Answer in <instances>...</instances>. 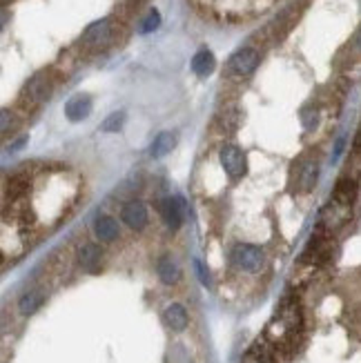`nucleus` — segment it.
<instances>
[{"label": "nucleus", "instance_id": "18", "mask_svg": "<svg viewBox=\"0 0 361 363\" xmlns=\"http://www.w3.org/2000/svg\"><path fill=\"white\" fill-rule=\"evenodd\" d=\"M159 25H161V13H159V9H150L148 11V16H145V21L140 23V34H152L154 29H159Z\"/></svg>", "mask_w": 361, "mask_h": 363}, {"label": "nucleus", "instance_id": "20", "mask_svg": "<svg viewBox=\"0 0 361 363\" xmlns=\"http://www.w3.org/2000/svg\"><path fill=\"white\" fill-rule=\"evenodd\" d=\"M194 270H196V277H199V281L203 283V286L208 288L212 281H210V272L206 270V265L201 263V259H194Z\"/></svg>", "mask_w": 361, "mask_h": 363}, {"label": "nucleus", "instance_id": "2", "mask_svg": "<svg viewBox=\"0 0 361 363\" xmlns=\"http://www.w3.org/2000/svg\"><path fill=\"white\" fill-rule=\"evenodd\" d=\"M261 54L255 50V47H243V50L234 52L228 60V72L232 76H248L252 74L259 65Z\"/></svg>", "mask_w": 361, "mask_h": 363}, {"label": "nucleus", "instance_id": "21", "mask_svg": "<svg viewBox=\"0 0 361 363\" xmlns=\"http://www.w3.org/2000/svg\"><path fill=\"white\" fill-rule=\"evenodd\" d=\"M317 125V112H312V109H308V112H304V128L306 130H312Z\"/></svg>", "mask_w": 361, "mask_h": 363}, {"label": "nucleus", "instance_id": "6", "mask_svg": "<svg viewBox=\"0 0 361 363\" xmlns=\"http://www.w3.org/2000/svg\"><path fill=\"white\" fill-rule=\"evenodd\" d=\"M123 223L132 230H143L148 225V208L140 201H130L121 212Z\"/></svg>", "mask_w": 361, "mask_h": 363}, {"label": "nucleus", "instance_id": "19", "mask_svg": "<svg viewBox=\"0 0 361 363\" xmlns=\"http://www.w3.org/2000/svg\"><path fill=\"white\" fill-rule=\"evenodd\" d=\"M123 123H125V114H123V112H114V114H109V116L103 121L101 130L112 134V132H118V130L123 128Z\"/></svg>", "mask_w": 361, "mask_h": 363}, {"label": "nucleus", "instance_id": "10", "mask_svg": "<svg viewBox=\"0 0 361 363\" xmlns=\"http://www.w3.org/2000/svg\"><path fill=\"white\" fill-rule=\"evenodd\" d=\"M163 321H165V325L172 330V333H183V330L187 328V323H190V317H187L185 306L172 303L163 312Z\"/></svg>", "mask_w": 361, "mask_h": 363}, {"label": "nucleus", "instance_id": "16", "mask_svg": "<svg viewBox=\"0 0 361 363\" xmlns=\"http://www.w3.org/2000/svg\"><path fill=\"white\" fill-rule=\"evenodd\" d=\"M355 196H357V183H355L352 179H341V181L335 185V194H333L335 203L350 208V203L355 201Z\"/></svg>", "mask_w": 361, "mask_h": 363}, {"label": "nucleus", "instance_id": "1", "mask_svg": "<svg viewBox=\"0 0 361 363\" xmlns=\"http://www.w3.org/2000/svg\"><path fill=\"white\" fill-rule=\"evenodd\" d=\"M232 261H234V265L239 267V270L255 274V272L263 270L265 255H263V250L257 247V245L239 243V245H234V250H232Z\"/></svg>", "mask_w": 361, "mask_h": 363}, {"label": "nucleus", "instance_id": "7", "mask_svg": "<svg viewBox=\"0 0 361 363\" xmlns=\"http://www.w3.org/2000/svg\"><path fill=\"white\" fill-rule=\"evenodd\" d=\"M101 261H103V250L96 243H83L78 247V263L85 272L96 274L101 270Z\"/></svg>", "mask_w": 361, "mask_h": 363}, {"label": "nucleus", "instance_id": "9", "mask_svg": "<svg viewBox=\"0 0 361 363\" xmlns=\"http://www.w3.org/2000/svg\"><path fill=\"white\" fill-rule=\"evenodd\" d=\"M91 114V99L87 94H76L72 96L67 103H65V116L72 121V123H78L83 121Z\"/></svg>", "mask_w": 361, "mask_h": 363}, {"label": "nucleus", "instance_id": "23", "mask_svg": "<svg viewBox=\"0 0 361 363\" xmlns=\"http://www.w3.org/2000/svg\"><path fill=\"white\" fill-rule=\"evenodd\" d=\"M357 47L361 50V31H359V36H357Z\"/></svg>", "mask_w": 361, "mask_h": 363}, {"label": "nucleus", "instance_id": "17", "mask_svg": "<svg viewBox=\"0 0 361 363\" xmlns=\"http://www.w3.org/2000/svg\"><path fill=\"white\" fill-rule=\"evenodd\" d=\"M40 306H43V294L36 292V290H31V292L23 294V296H21V301H18V310H21V314H25V317H29V314H34Z\"/></svg>", "mask_w": 361, "mask_h": 363}, {"label": "nucleus", "instance_id": "14", "mask_svg": "<svg viewBox=\"0 0 361 363\" xmlns=\"http://www.w3.org/2000/svg\"><path fill=\"white\" fill-rule=\"evenodd\" d=\"M214 67H216V60H214V54L210 50H201V52L194 54V58H192V72L196 76L206 78V76H210L214 72Z\"/></svg>", "mask_w": 361, "mask_h": 363}, {"label": "nucleus", "instance_id": "8", "mask_svg": "<svg viewBox=\"0 0 361 363\" xmlns=\"http://www.w3.org/2000/svg\"><path fill=\"white\" fill-rule=\"evenodd\" d=\"M163 220H165V225L170 230H177L181 223H183V214H185V205L181 199H163L161 201V208H159Z\"/></svg>", "mask_w": 361, "mask_h": 363}, {"label": "nucleus", "instance_id": "15", "mask_svg": "<svg viewBox=\"0 0 361 363\" xmlns=\"http://www.w3.org/2000/svg\"><path fill=\"white\" fill-rule=\"evenodd\" d=\"M174 147H177V136L172 134V132H161L159 136L152 140L150 154L154 156V159H161V156L170 154Z\"/></svg>", "mask_w": 361, "mask_h": 363}, {"label": "nucleus", "instance_id": "13", "mask_svg": "<svg viewBox=\"0 0 361 363\" xmlns=\"http://www.w3.org/2000/svg\"><path fill=\"white\" fill-rule=\"evenodd\" d=\"M317 177H319V165L315 161H306L299 169V174H296V187L301 192H310L317 183Z\"/></svg>", "mask_w": 361, "mask_h": 363}, {"label": "nucleus", "instance_id": "11", "mask_svg": "<svg viewBox=\"0 0 361 363\" xmlns=\"http://www.w3.org/2000/svg\"><path fill=\"white\" fill-rule=\"evenodd\" d=\"M94 234L101 243H114L118 239V223L107 214H101L94 220Z\"/></svg>", "mask_w": 361, "mask_h": 363}, {"label": "nucleus", "instance_id": "3", "mask_svg": "<svg viewBox=\"0 0 361 363\" xmlns=\"http://www.w3.org/2000/svg\"><path fill=\"white\" fill-rule=\"evenodd\" d=\"M114 36V29H112V21L109 18H103V21H96L91 23L85 31H83V45L87 47H94V50H99V47H105L109 40Z\"/></svg>", "mask_w": 361, "mask_h": 363}, {"label": "nucleus", "instance_id": "12", "mask_svg": "<svg viewBox=\"0 0 361 363\" xmlns=\"http://www.w3.org/2000/svg\"><path fill=\"white\" fill-rule=\"evenodd\" d=\"M156 272H159V279L165 283V286H174V283L181 279V270L172 257H161L159 263H156Z\"/></svg>", "mask_w": 361, "mask_h": 363}, {"label": "nucleus", "instance_id": "5", "mask_svg": "<svg viewBox=\"0 0 361 363\" xmlns=\"http://www.w3.org/2000/svg\"><path fill=\"white\" fill-rule=\"evenodd\" d=\"M23 94H25V99H29L31 103H36V105L50 101V96H52V83H50V78L43 76V74L34 76L25 85V91Z\"/></svg>", "mask_w": 361, "mask_h": 363}, {"label": "nucleus", "instance_id": "22", "mask_svg": "<svg viewBox=\"0 0 361 363\" xmlns=\"http://www.w3.org/2000/svg\"><path fill=\"white\" fill-rule=\"evenodd\" d=\"M9 125L13 128V116H11L9 109H3V125H0V130H3V134L9 132Z\"/></svg>", "mask_w": 361, "mask_h": 363}, {"label": "nucleus", "instance_id": "4", "mask_svg": "<svg viewBox=\"0 0 361 363\" xmlns=\"http://www.w3.org/2000/svg\"><path fill=\"white\" fill-rule=\"evenodd\" d=\"M221 165L228 172L230 179H239L245 174V156L237 145H223L221 147Z\"/></svg>", "mask_w": 361, "mask_h": 363}]
</instances>
